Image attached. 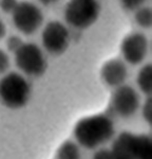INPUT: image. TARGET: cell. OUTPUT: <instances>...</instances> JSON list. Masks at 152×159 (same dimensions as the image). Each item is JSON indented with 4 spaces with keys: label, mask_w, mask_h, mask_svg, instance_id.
<instances>
[{
    "label": "cell",
    "mask_w": 152,
    "mask_h": 159,
    "mask_svg": "<svg viewBox=\"0 0 152 159\" xmlns=\"http://www.w3.org/2000/svg\"><path fill=\"white\" fill-rule=\"evenodd\" d=\"M17 4V0H0V9L4 13H12Z\"/></svg>",
    "instance_id": "d6986e66"
},
{
    "label": "cell",
    "mask_w": 152,
    "mask_h": 159,
    "mask_svg": "<svg viewBox=\"0 0 152 159\" xmlns=\"http://www.w3.org/2000/svg\"><path fill=\"white\" fill-rule=\"evenodd\" d=\"M42 45L48 52L60 54L67 50L70 34L67 27L59 21H50L42 31Z\"/></svg>",
    "instance_id": "52a82bcc"
},
{
    "label": "cell",
    "mask_w": 152,
    "mask_h": 159,
    "mask_svg": "<svg viewBox=\"0 0 152 159\" xmlns=\"http://www.w3.org/2000/svg\"><path fill=\"white\" fill-rule=\"evenodd\" d=\"M31 86L23 75L17 72L6 73L0 79V101L11 109H19L27 103Z\"/></svg>",
    "instance_id": "7a4b0ae2"
},
{
    "label": "cell",
    "mask_w": 152,
    "mask_h": 159,
    "mask_svg": "<svg viewBox=\"0 0 152 159\" xmlns=\"http://www.w3.org/2000/svg\"><path fill=\"white\" fill-rule=\"evenodd\" d=\"M39 1L41 2L42 4H45V6H48V4L54 3V2L57 1V0H39Z\"/></svg>",
    "instance_id": "7402d4cb"
},
{
    "label": "cell",
    "mask_w": 152,
    "mask_h": 159,
    "mask_svg": "<svg viewBox=\"0 0 152 159\" xmlns=\"http://www.w3.org/2000/svg\"><path fill=\"white\" fill-rule=\"evenodd\" d=\"M135 20L143 28H150L152 24V12L149 7H139L135 13Z\"/></svg>",
    "instance_id": "5bb4252c"
},
{
    "label": "cell",
    "mask_w": 152,
    "mask_h": 159,
    "mask_svg": "<svg viewBox=\"0 0 152 159\" xmlns=\"http://www.w3.org/2000/svg\"><path fill=\"white\" fill-rule=\"evenodd\" d=\"M141 106L138 92L130 85L118 86L111 97V107L116 115L121 118H130Z\"/></svg>",
    "instance_id": "8992f818"
},
{
    "label": "cell",
    "mask_w": 152,
    "mask_h": 159,
    "mask_svg": "<svg viewBox=\"0 0 152 159\" xmlns=\"http://www.w3.org/2000/svg\"><path fill=\"white\" fill-rule=\"evenodd\" d=\"M114 122L109 115L97 114L85 117L75 124L73 136L79 147L96 150L113 137Z\"/></svg>",
    "instance_id": "6da1fadb"
},
{
    "label": "cell",
    "mask_w": 152,
    "mask_h": 159,
    "mask_svg": "<svg viewBox=\"0 0 152 159\" xmlns=\"http://www.w3.org/2000/svg\"><path fill=\"white\" fill-rule=\"evenodd\" d=\"M12 18L17 30L25 35H31L40 28L44 21V15L34 3L21 1L12 12Z\"/></svg>",
    "instance_id": "5b68a950"
},
{
    "label": "cell",
    "mask_w": 152,
    "mask_h": 159,
    "mask_svg": "<svg viewBox=\"0 0 152 159\" xmlns=\"http://www.w3.org/2000/svg\"><path fill=\"white\" fill-rule=\"evenodd\" d=\"M79 145L75 141L67 140L59 145L56 151V159H80Z\"/></svg>",
    "instance_id": "7c38bea8"
},
{
    "label": "cell",
    "mask_w": 152,
    "mask_h": 159,
    "mask_svg": "<svg viewBox=\"0 0 152 159\" xmlns=\"http://www.w3.org/2000/svg\"><path fill=\"white\" fill-rule=\"evenodd\" d=\"M124 60L130 65H138L145 60L148 52V39L143 33H130L120 45Z\"/></svg>",
    "instance_id": "ba28073f"
},
{
    "label": "cell",
    "mask_w": 152,
    "mask_h": 159,
    "mask_svg": "<svg viewBox=\"0 0 152 159\" xmlns=\"http://www.w3.org/2000/svg\"><path fill=\"white\" fill-rule=\"evenodd\" d=\"M135 159H152V140L149 136L137 135Z\"/></svg>",
    "instance_id": "4fadbf2b"
},
{
    "label": "cell",
    "mask_w": 152,
    "mask_h": 159,
    "mask_svg": "<svg viewBox=\"0 0 152 159\" xmlns=\"http://www.w3.org/2000/svg\"><path fill=\"white\" fill-rule=\"evenodd\" d=\"M135 147L136 134L123 132L113 141L111 151L116 159H135Z\"/></svg>",
    "instance_id": "30bf717a"
},
{
    "label": "cell",
    "mask_w": 152,
    "mask_h": 159,
    "mask_svg": "<svg viewBox=\"0 0 152 159\" xmlns=\"http://www.w3.org/2000/svg\"><path fill=\"white\" fill-rule=\"evenodd\" d=\"M141 116L147 124H152V101L150 97H147L146 101L141 106Z\"/></svg>",
    "instance_id": "9a60e30c"
},
{
    "label": "cell",
    "mask_w": 152,
    "mask_h": 159,
    "mask_svg": "<svg viewBox=\"0 0 152 159\" xmlns=\"http://www.w3.org/2000/svg\"><path fill=\"white\" fill-rule=\"evenodd\" d=\"M10 67V58L3 50L0 49V75L6 74Z\"/></svg>",
    "instance_id": "e0dca14e"
},
{
    "label": "cell",
    "mask_w": 152,
    "mask_h": 159,
    "mask_svg": "<svg viewBox=\"0 0 152 159\" xmlns=\"http://www.w3.org/2000/svg\"><path fill=\"white\" fill-rule=\"evenodd\" d=\"M6 25L0 20V39L4 37L6 35Z\"/></svg>",
    "instance_id": "44dd1931"
},
{
    "label": "cell",
    "mask_w": 152,
    "mask_h": 159,
    "mask_svg": "<svg viewBox=\"0 0 152 159\" xmlns=\"http://www.w3.org/2000/svg\"><path fill=\"white\" fill-rule=\"evenodd\" d=\"M120 2L126 10L133 11V10L139 9L141 4L145 2V0H120Z\"/></svg>",
    "instance_id": "ffe728a7"
},
{
    "label": "cell",
    "mask_w": 152,
    "mask_h": 159,
    "mask_svg": "<svg viewBox=\"0 0 152 159\" xmlns=\"http://www.w3.org/2000/svg\"><path fill=\"white\" fill-rule=\"evenodd\" d=\"M23 43L22 39L18 36H10L6 40V47L7 50L11 51V52H16L17 50L21 47V45Z\"/></svg>",
    "instance_id": "2e32d148"
},
{
    "label": "cell",
    "mask_w": 152,
    "mask_h": 159,
    "mask_svg": "<svg viewBox=\"0 0 152 159\" xmlns=\"http://www.w3.org/2000/svg\"><path fill=\"white\" fill-rule=\"evenodd\" d=\"M99 11L97 0H70L65 7V19L76 29H86L96 21Z\"/></svg>",
    "instance_id": "3957f363"
},
{
    "label": "cell",
    "mask_w": 152,
    "mask_h": 159,
    "mask_svg": "<svg viewBox=\"0 0 152 159\" xmlns=\"http://www.w3.org/2000/svg\"><path fill=\"white\" fill-rule=\"evenodd\" d=\"M100 76L106 85L116 88L125 84L128 78V69L123 61L112 58L103 64L100 70Z\"/></svg>",
    "instance_id": "9c48e42d"
},
{
    "label": "cell",
    "mask_w": 152,
    "mask_h": 159,
    "mask_svg": "<svg viewBox=\"0 0 152 159\" xmlns=\"http://www.w3.org/2000/svg\"><path fill=\"white\" fill-rule=\"evenodd\" d=\"M15 64L21 72L30 76L42 75L47 68V61L41 49L33 43H23L14 52Z\"/></svg>",
    "instance_id": "277c9868"
},
{
    "label": "cell",
    "mask_w": 152,
    "mask_h": 159,
    "mask_svg": "<svg viewBox=\"0 0 152 159\" xmlns=\"http://www.w3.org/2000/svg\"><path fill=\"white\" fill-rule=\"evenodd\" d=\"M136 84L138 89L144 94L150 97L152 91V67L150 64H147L139 69L136 78Z\"/></svg>",
    "instance_id": "8fae6325"
},
{
    "label": "cell",
    "mask_w": 152,
    "mask_h": 159,
    "mask_svg": "<svg viewBox=\"0 0 152 159\" xmlns=\"http://www.w3.org/2000/svg\"><path fill=\"white\" fill-rule=\"evenodd\" d=\"M93 159H116V157L111 148H100L95 152Z\"/></svg>",
    "instance_id": "ac0fdd59"
}]
</instances>
